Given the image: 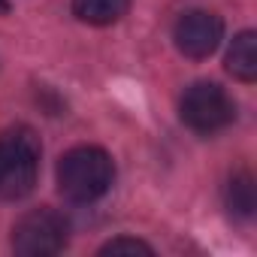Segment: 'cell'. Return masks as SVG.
<instances>
[{
	"label": "cell",
	"instance_id": "30bf717a",
	"mask_svg": "<svg viewBox=\"0 0 257 257\" xmlns=\"http://www.w3.org/2000/svg\"><path fill=\"white\" fill-rule=\"evenodd\" d=\"M10 10V4H7V0H0V13H7Z\"/></svg>",
	"mask_w": 257,
	"mask_h": 257
},
{
	"label": "cell",
	"instance_id": "52a82bcc",
	"mask_svg": "<svg viewBox=\"0 0 257 257\" xmlns=\"http://www.w3.org/2000/svg\"><path fill=\"white\" fill-rule=\"evenodd\" d=\"M131 0H73V16L85 25H115L127 16Z\"/></svg>",
	"mask_w": 257,
	"mask_h": 257
},
{
	"label": "cell",
	"instance_id": "ba28073f",
	"mask_svg": "<svg viewBox=\"0 0 257 257\" xmlns=\"http://www.w3.org/2000/svg\"><path fill=\"white\" fill-rule=\"evenodd\" d=\"M227 209L236 218H251L254 215V182L248 173H236L227 182Z\"/></svg>",
	"mask_w": 257,
	"mask_h": 257
},
{
	"label": "cell",
	"instance_id": "6da1fadb",
	"mask_svg": "<svg viewBox=\"0 0 257 257\" xmlns=\"http://www.w3.org/2000/svg\"><path fill=\"white\" fill-rule=\"evenodd\" d=\"M115 182L112 155L100 146H76L58 161V188L73 203L100 200Z\"/></svg>",
	"mask_w": 257,
	"mask_h": 257
},
{
	"label": "cell",
	"instance_id": "8992f818",
	"mask_svg": "<svg viewBox=\"0 0 257 257\" xmlns=\"http://www.w3.org/2000/svg\"><path fill=\"white\" fill-rule=\"evenodd\" d=\"M227 73L245 85L257 79V37H254V31H242L233 37V43L227 49Z\"/></svg>",
	"mask_w": 257,
	"mask_h": 257
},
{
	"label": "cell",
	"instance_id": "3957f363",
	"mask_svg": "<svg viewBox=\"0 0 257 257\" xmlns=\"http://www.w3.org/2000/svg\"><path fill=\"white\" fill-rule=\"evenodd\" d=\"M179 115L182 121L191 127L194 134H218L224 127L233 124L236 118V103L233 97L215 85V82H194L179 103Z\"/></svg>",
	"mask_w": 257,
	"mask_h": 257
},
{
	"label": "cell",
	"instance_id": "277c9868",
	"mask_svg": "<svg viewBox=\"0 0 257 257\" xmlns=\"http://www.w3.org/2000/svg\"><path fill=\"white\" fill-rule=\"evenodd\" d=\"M70 239V224L61 212L40 206L28 215H22L13 227V251L25 257H43V254H58L67 248Z\"/></svg>",
	"mask_w": 257,
	"mask_h": 257
},
{
	"label": "cell",
	"instance_id": "5b68a950",
	"mask_svg": "<svg viewBox=\"0 0 257 257\" xmlns=\"http://www.w3.org/2000/svg\"><path fill=\"white\" fill-rule=\"evenodd\" d=\"M173 40H176V49L185 58L203 61L221 46L224 22H221V16H215L209 10H188L173 25Z\"/></svg>",
	"mask_w": 257,
	"mask_h": 257
},
{
	"label": "cell",
	"instance_id": "7a4b0ae2",
	"mask_svg": "<svg viewBox=\"0 0 257 257\" xmlns=\"http://www.w3.org/2000/svg\"><path fill=\"white\" fill-rule=\"evenodd\" d=\"M40 179V140L31 127H10L0 134V197L22 200Z\"/></svg>",
	"mask_w": 257,
	"mask_h": 257
},
{
	"label": "cell",
	"instance_id": "9c48e42d",
	"mask_svg": "<svg viewBox=\"0 0 257 257\" xmlns=\"http://www.w3.org/2000/svg\"><path fill=\"white\" fill-rule=\"evenodd\" d=\"M100 254H152V245H146V242H140V239H109L103 248H100Z\"/></svg>",
	"mask_w": 257,
	"mask_h": 257
}]
</instances>
